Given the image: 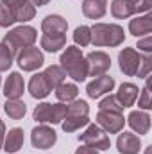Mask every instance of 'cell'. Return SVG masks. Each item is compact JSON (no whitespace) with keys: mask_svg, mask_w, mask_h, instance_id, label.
Instances as JSON below:
<instances>
[{"mask_svg":"<svg viewBox=\"0 0 152 154\" xmlns=\"http://www.w3.org/2000/svg\"><path fill=\"white\" fill-rule=\"evenodd\" d=\"M23 90H25V82H23V77L20 75L18 72H13L11 75L7 77L5 84H4V93L7 99H20L23 95Z\"/></svg>","mask_w":152,"mask_h":154,"instance_id":"cell-14","label":"cell"},{"mask_svg":"<svg viewBox=\"0 0 152 154\" xmlns=\"http://www.w3.org/2000/svg\"><path fill=\"white\" fill-rule=\"evenodd\" d=\"M13 11H14L16 22H29V20H32L34 14H36V7H34V4H32L31 0L22 2L20 5L13 7Z\"/></svg>","mask_w":152,"mask_h":154,"instance_id":"cell-23","label":"cell"},{"mask_svg":"<svg viewBox=\"0 0 152 154\" xmlns=\"http://www.w3.org/2000/svg\"><path fill=\"white\" fill-rule=\"evenodd\" d=\"M31 2H32L34 5H45V4H48L50 0H31Z\"/></svg>","mask_w":152,"mask_h":154,"instance_id":"cell-39","label":"cell"},{"mask_svg":"<svg viewBox=\"0 0 152 154\" xmlns=\"http://www.w3.org/2000/svg\"><path fill=\"white\" fill-rule=\"evenodd\" d=\"M113 88H114V79L113 77L99 75L86 86V91H88V97H91V99H99V97L109 93Z\"/></svg>","mask_w":152,"mask_h":154,"instance_id":"cell-12","label":"cell"},{"mask_svg":"<svg viewBox=\"0 0 152 154\" xmlns=\"http://www.w3.org/2000/svg\"><path fill=\"white\" fill-rule=\"evenodd\" d=\"M108 0H84L82 2V13L90 20H99L106 14Z\"/></svg>","mask_w":152,"mask_h":154,"instance_id":"cell-16","label":"cell"},{"mask_svg":"<svg viewBox=\"0 0 152 154\" xmlns=\"http://www.w3.org/2000/svg\"><path fill=\"white\" fill-rule=\"evenodd\" d=\"M111 14L114 18L123 20V18H129L131 14H134V11H132L129 0H113L111 2Z\"/></svg>","mask_w":152,"mask_h":154,"instance_id":"cell-27","label":"cell"},{"mask_svg":"<svg viewBox=\"0 0 152 154\" xmlns=\"http://www.w3.org/2000/svg\"><path fill=\"white\" fill-rule=\"evenodd\" d=\"M123 124H125L123 115L116 113V111H99V115H97V125L111 134L120 133L123 129Z\"/></svg>","mask_w":152,"mask_h":154,"instance_id":"cell-10","label":"cell"},{"mask_svg":"<svg viewBox=\"0 0 152 154\" xmlns=\"http://www.w3.org/2000/svg\"><path fill=\"white\" fill-rule=\"evenodd\" d=\"M13 57H14V56H13V52L7 48V45L0 43V72H5V70L11 68Z\"/></svg>","mask_w":152,"mask_h":154,"instance_id":"cell-31","label":"cell"},{"mask_svg":"<svg viewBox=\"0 0 152 154\" xmlns=\"http://www.w3.org/2000/svg\"><path fill=\"white\" fill-rule=\"evenodd\" d=\"M129 31H131V34H134L136 38L149 34L152 31V14L147 13V14H143V16H136L134 20H131Z\"/></svg>","mask_w":152,"mask_h":154,"instance_id":"cell-19","label":"cell"},{"mask_svg":"<svg viewBox=\"0 0 152 154\" xmlns=\"http://www.w3.org/2000/svg\"><path fill=\"white\" fill-rule=\"evenodd\" d=\"M22 145H23V131H22L20 127L11 129L9 134L4 138V149L7 151V154H9V152H16V151H20Z\"/></svg>","mask_w":152,"mask_h":154,"instance_id":"cell-21","label":"cell"},{"mask_svg":"<svg viewBox=\"0 0 152 154\" xmlns=\"http://www.w3.org/2000/svg\"><path fill=\"white\" fill-rule=\"evenodd\" d=\"M86 65H88V75L91 77H99V75H104L109 66H111V59L106 52H90L86 57Z\"/></svg>","mask_w":152,"mask_h":154,"instance_id":"cell-8","label":"cell"},{"mask_svg":"<svg viewBox=\"0 0 152 154\" xmlns=\"http://www.w3.org/2000/svg\"><path fill=\"white\" fill-rule=\"evenodd\" d=\"M90 31L95 47H118L125 38L123 29L116 23H95Z\"/></svg>","mask_w":152,"mask_h":154,"instance_id":"cell-2","label":"cell"},{"mask_svg":"<svg viewBox=\"0 0 152 154\" xmlns=\"http://www.w3.org/2000/svg\"><path fill=\"white\" fill-rule=\"evenodd\" d=\"M127 122H129L131 129L136 131L138 134H147L150 129V116L145 111H132L127 118Z\"/></svg>","mask_w":152,"mask_h":154,"instance_id":"cell-18","label":"cell"},{"mask_svg":"<svg viewBox=\"0 0 152 154\" xmlns=\"http://www.w3.org/2000/svg\"><path fill=\"white\" fill-rule=\"evenodd\" d=\"M36 38H38V34H36V29H34V27L20 25V27L9 31V32L4 36V41H2V43L7 45V48L13 52V56H14V54L18 56V52H22L23 48L32 47L34 41H36Z\"/></svg>","mask_w":152,"mask_h":154,"instance_id":"cell-3","label":"cell"},{"mask_svg":"<svg viewBox=\"0 0 152 154\" xmlns=\"http://www.w3.org/2000/svg\"><path fill=\"white\" fill-rule=\"evenodd\" d=\"M2 4H5V5H9V7H16V5H20L22 2H25V0H0Z\"/></svg>","mask_w":152,"mask_h":154,"instance_id":"cell-37","label":"cell"},{"mask_svg":"<svg viewBox=\"0 0 152 154\" xmlns=\"http://www.w3.org/2000/svg\"><path fill=\"white\" fill-rule=\"evenodd\" d=\"M59 63H61V68L65 70V74L77 82H82L88 77V65H86V59L79 47H66L65 52L61 54Z\"/></svg>","mask_w":152,"mask_h":154,"instance_id":"cell-1","label":"cell"},{"mask_svg":"<svg viewBox=\"0 0 152 154\" xmlns=\"http://www.w3.org/2000/svg\"><path fill=\"white\" fill-rule=\"evenodd\" d=\"M74 41L77 45H81V47H88L91 43V31H90V27H86V25L77 27L75 32H74Z\"/></svg>","mask_w":152,"mask_h":154,"instance_id":"cell-28","label":"cell"},{"mask_svg":"<svg viewBox=\"0 0 152 154\" xmlns=\"http://www.w3.org/2000/svg\"><path fill=\"white\" fill-rule=\"evenodd\" d=\"M75 154H100V151H97V149H91V147H79L75 151Z\"/></svg>","mask_w":152,"mask_h":154,"instance_id":"cell-36","label":"cell"},{"mask_svg":"<svg viewBox=\"0 0 152 154\" xmlns=\"http://www.w3.org/2000/svg\"><path fill=\"white\" fill-rule=\"evenodd\" d=\"M129 4H131L134 13H145L150 9L152 0H129Z\"/></svg>","mask_w":152,"mask_h":154,"instance_id":"cell-34","label":"cell"},{"mask_svg":"<svg viewBox=\"0 0 152 154\" xmlns=\"http://www.w3.org/2000/svg\"><path fill=\"white\" fill-rule=\"evenodd\" d=\"M57 140V134L52 127L48 125H36L31 133V142L36 149H41V151H47L50 149Z\"/></svg>","mask_w":152,"mask_h":154,"instance_id":"cell-9","label":"cell"},{"mask_svg":"<svg viewBox=\"0 0 152 154\" xmlns=\"http://www.w3.org/2000/svg\"><path fill=\"white\" fill-rule=\"evenodd\" d=\"M140 54L134 48H123L118 56V63H120V70L125 75H136L138 66H140Z\"/></svg>","mask_w":152,"mask_h":154,"instance_id":"cell-11","label":"cell"},{"mask_svg":"<svg viewBox=\"0 0 152 154\" xmlns=\"http://www.w3.org/2000/svg\"><path fill=\"white\" fill-rule=\"evenodd\" d=\"M5 113L9 115V118H13V120H20V118H23L25 115V111H27V108H25V104L22 102V100H18V99H9L7 102H5Z\"/></svg>","mask_w":152,"mask_h":154,"instance_id":"cell-26","label":"cell"},{"mask_svg":"<svg viewBox=\"0 0 152 154\" xmlns=\"http://www.w3.org/2000/svg\"><path fill=\"white\" fill-rule=\"evenodd\" d=\"M66 29H68V23L59 14H48L41 22V31L48 36H61L66 32Z\"/></svg>","mask_w":152,"mask_h":154,"instance_id":"cell-13","label":"cell"},{"mask_svg":"<svg viewBox=\"0 0 152 154\" xmlns=\"http://www.w3.org/2000/svg\"><path fill=\"white\" fill-rule=\"evenodd\" d=\"M65 45H66L65 34H61V36H48V34H43V38H41V48H45L47 52H57V50L65 48Z\"/></svg>","mask_w":152,"mask_h":154,"instance_id":"cell-25","label":"cell"},{"mask_svg":"<svg viewBox=\"0 0 152 154\" xmlns=\"http://www.w3.org/2000/svg\"><path fill=\"white\" fill-rule=\"evenodd\" d=\"M99 108H100V111H116V113H122V109H123V106L118 102L116 95H109V97L102 99Z\"/></svg>","mask_w":152,"mask_h":154,"instance_id":"cell-29","label":"cell"},{"mask_svg":"<svg viewBox=\"0 0 152 154\" xmlns=\"http://www.w3.org/2000/svg\"><path fill=\"white\" fill-rule=\"evenodd\" d=\"M138 91H140L138 86H134L132 82H123V84L120 86L118 93H116V99H118V102H120L123 108H129V106H132V104L136 102Z\"/></svg>","mask_w":152,"mask_h":154,"instance_id":"cell-20","label":"cell"},{"mask_svg":"<svg viewBox=\"0 0 152 154\" xmlns=\"http://www.w3.org/2000/svg\"><path fill=\"white\" fill-rule=\"evenodd\" d=\"M116 147L122 154H138L140 147H141V142L132 133H122L116 140Z\"/></svg>","mask_w":152,"mask_h":154,"instance_id":"cell-15","label":"cell"},{"mask_svg":"<svg viewBox=\"0 0 152 154\" xmlns=\"http://www.w3.org/2000/svg\"><path fill=\"white\" fill-rule=\"evenodd\" d=\"M138 106L143 109H150L152 108V100H150V82L147 81V84L141 90V95L138 97Z\"/></svg>","mask_w":152,"mask_h":154,"instance_id":"cell-32","label":"cell"},{"mask_svg":"<svg viewBox=\"0 0 152 154\" xmlns=\"http://www.w3.org/2000/svg\"><path fill=\"white\" fill-rule=\"evenodd\" d=\"M77 93H79V88L72 82H61L57 88H56V97L59 102H72L77 99Z\"/></svg>","mask_w":152,"mask_h":154,"instance_id":"cell-22","label":"cell"},{"mask_svg":"<svg viewBox=\"0 0 152 154\" xmlns=\"http://www.w3.org/2000/svg\"><path fill=\"white\" fill-rule=\"evenodd\" d=\"M4 136H5V125H4V122L0 120V149H2V145H4Z\"/></svg>","mask_w":152,"mask_h":154,"instance_id":"cell-38","label":"cell"},{"mask_svg":"<svg viewBox=\"0 0 152 154\" xmlns=\"http://www.w3.org/2000/svg\"><path fill=\"white\" fill-rule=\"evenodd\" d=\"M16 61H18V65H20L22 70L32 72V70H38L39 66L43 65L45 59H43V52L39 48H36V47H27L22 52H18Z\"/></svg>","mask_w":152,"mask_h":154,"instance_id":"cell-7","label":"cell"},{"mask_svg":"<svg viewBox=\"0 0 152 154\" xmlns=\"http://www.w3.org/2000/svg\"><path fill=\"white\" fill-rule=\"evenodd\" d=\"M50 91H52V88L48 86V82H47V79L43 75V72L31 77V81H29V93L34 99H45Z\"/></svg>","mask_w":152,"mask_h":154,"instance_id":"cell-17","label":"cell"},{"mask_svg":"<svg viewBox=\"0 0 152 154\" xmlns=\"http://www.w3.org/2000/svg\"><path fill=\"white\" fill-rule=\"evenodd\" d=\"M150 151H152V147H147V152L145 154H150Z\"/></svg>","mask_w":152,"mask_h":154,"instance_id":"cell-40","label":"cell"},{"mask_svg":"<svg viewBox=\"0 0 152 154\" xmlns=\"http://www.w3.org/2000/svg\"><path fill=\"white\" fill-rule=\"evenodd\" d=\"M138 48H140V50H143L145 54H149V52L152 50V38H150V36L140 39V41H138Z\"/></svg>","mask_w":152,"mask_h":154,"instance_id":"cell-35","label":"cell"},{"mask_svg":"<svg viewBox=\"0 0 152 154\" xmlns=\"http://www.w3.org/2000/svg\"><path fill=\"white\" fill-rule=\"evenodd\" d=\"M43 75H45V79H47V82H48V86L52 88V90H56L63 81H65V77H66V74H65V70L61 68V66H57V65H52V66H48L45 72H43Z\"/></svg>","mask_w":152,"mask_h":154,"instance_id":"cell-24","label":"cell"},{"mask_svg":"<svg viewBox=\"0 0 152 154\" xmlns=\"http://www.w3.org/2000/svg\"><path fill=\"white\" fill-rule=\"evenodd\" d=\"M88 113H90V106L86 104V100H72L66 106V115L63 118V131L65 133H75L77 129L88 125Z\"/></svg>","mask_w":152,"mask_h":154,"instance_id":"cell-4","label":"cell"},{"mask_svg":"<svg viewBox=\"0 0 152 154\" xmlns=\"http://www.w3.org/2000/svg\"><path fill=\"white\" fill-rule=\"evenodd\" d=\"M14 22H16V18H14L13 7H9V5L0 2V27H9Z\"/></svg>","mask_w":152,"mask_h":154,"instance_id":"cell-30","label":"cell"},{"mask_svg":"<svg viewBox=\"0 0 152 154\" xmlns=\"http://www.w3.org/2000/svg\"><path fill=\"white\" fill-rule=\"evenodd\" d=\"M79 142H82L86 147H91V149H97V151H108L111 147L109 136L97 124H90L86 127V131L79 134Z\"/></svg>","mask_w":152,"mask_h":154,"instance_id":"cell-5","label":"cell"},{"mask_svg":"<svg viewBox=\"0 0 152 154\" xmlns=\"http://www.w3.org/2000/svg\"><path fill=\"white\" fill-rule=\"evenodd\" d=\"M66 115V104L59 102V104H48V102H41L34 108V120L36 122H50V124H61L63 118Z\"/></svg>","mask_w":152,"mask_h":154,"instance_id":"cell-6","label":"cell"},{"mask_svg":"<svg viewBox=\"0 0 152 154\" xmlns=\"http://www.w3.org/2000/svg\"><path fill=\"white\" fill-rule=\"evenodd\" d=\"M150 68H152V57L149 56V54H145V56L140 57V66H138L136 75L138 77H147L149 72H150Z\"/></svg>","mask_w":152,"mask_h":154,"instance_id":"cell-33","label":"cell"}]
</instances>
